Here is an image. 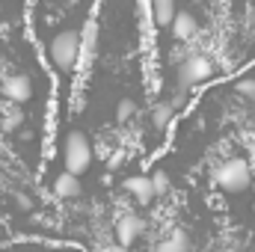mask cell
I'll list each match as a JSON object with an SVG mask.
<instances>
[{
  "label": "cell",
  "mask_w": 255,
  "mask_h": 252,
  "mask_svg": "<svg viewBox=\"0 0 255 252\" xmlns=\"http://www.w3.org/2000/svg\"><path fill=\"white\" fill-rule=\"evenodd\" d=\"M253 181V169L244 157H229L214 169V184L226 193H244Z\"/></svg>",
  "instance_id": "6da1fadb"
},
{
  "label": "cell",
  "mask_w": 255,
  "mask_h": 252,
  "mask_svg": "<svg viewBox=\"0 0 255 252\" xmlns=\"http://www.w3.org/2000/svg\"><path fill=\"white\" fill-rule=\"evenodd\" d=\"M63 160H65V169L74 172V175H83L92 166V142H89V136L83 130H71L65 136Z\"/></svg>",
  "instance_id": "7a4b0ae2"
},
{
  "label": "cell",
  "mask_w": 255,
  "mask_h": 252,
  "mask_svg": "<svg viewBox=\"0 0 255 252\" xmlns=\"http://www.w3.org/2000/svg\"><path fill=\"white\" fill-rule=\"evenodd\" d=\"M51 60L60 71H68L74 60H77V51H80V33L77 30H63L51 39Z\"/></svg>",
  "instance_id": "3957f363"
},
{
  "label": "cell",
  "mask_w": 255,
  "mask_h": 252,
  "mask_svg": "<svg viewBox=\"0 0 255 252\" xmlns=\"http://www.w3.org/2000/svg\"><path fill=\"white\" fill-rule=\"evenodd\" d=\"M211 74H214V63L205 54H190V57H184L178 63V83H181V89H193V86L205 83Z\"/></svg>",
  "instance_id": "277c9868"
},
{
  "label": "cell",
  "mask_w": 255,
  "mask_h": 252,
  "mask_svg": "<svg viewBox=\"0 0 255 252\" xmlns=\"http://www.w3.org/2000/svg\"><path fill=\"white\" fill-rule=\"evenodd\" d=\"M145 232V223L136 217V214H122L119 220H116V244L119 247H130V244H136V238Z\"/></svg>",
  "instance_id": "5b68a950"
},
{
  "label": "cell",
  "mask_w": 255,
  "mask_h": 252,
  "mask_svg": "<svg viewBox=\"0 0 255 252\" xmlns=\"http://www.w3.org/2000/svg\"><path fill=\"white\" fill-rule=\"evenodd\" d=\"M3 95H6L12 104L30 101V95H33L30 77H27V74H6V77H3Z\"/></svg>",
  "instance_id": "8992f818"
},
{
  "label": "cell",
  "mask_w": 255,
  "mask_h": 252,
  "mask_svg": "<svg viewBox=\"0 0 255 252\" xmlns=\"http://www.w3.org/2000/svg\"><path fill=\"white\" fill-rule=\"evenodd\" d=\"M169 27H172V36L178 42H190L193 36L199 33V24H196V18H193L190 12H175L172 21H169Z\"/></svg>",
  "instance_id": "52a82bcc"
},
{
  "label": "cell",
  "mask_w": 255,
  "mask_h": 252,
  "mask_svg": "<svg viewBox=\"0 0 255 252\" xmlns=\"http://www.w3.org/2000/svg\"><path fill=\"white\" fill-rule=\"evenodd\" d=\"M54 196L57 199H74V196H80V175H74V172H60L57 175V181H54Z\"/></svg>",
  "instance_id": "ba28073f"
},
{
  "label": "cell",
  "mask_w": 255,
  "mask_h": 252,
  "mask_svg": "<svg viewBox=\"0 0 255 252\" xmlns=\"http://www.w3.org/2000/svg\"><path fill=\"white\" fill-rule=\"evenodd\" d=\"M125 190L139 202V205H148L151 199H154V187H151V178H145V175H133V178H128L125 181Z\"/></svg>",
  "instance_id": "9c48e42d"
},
{
  "label": "cell",
  "mask_w": 255,
  "mask_h": 252,
  "mask_svg": "<svg viewBox=\"0 0 255 252\" xmlns=\"http://www.w3.org/2000/svg\"><path fill=\"white\" fill-rule=\"evenodd\" d=\"M157 250H163V252H187L190 250V238H187L184 229H172V232L157 244Z\"/></svg>",
  "instance_id": "30bf717a"
},
{
  "label": "cell",
  "mask_w": 255,
  "mask_h": 252,
  "mask_svg": "<svg viewBox=\"0 0 255 252\" xmlns=\"http://www.w3.org/2000/svg\"><path fill=\"white\" fill-rule=\"evenodd\" d=\"M172 116H175V107H172L169 101H157V104L151 107V125L157 127V130H166L169 122H172Z\"/></svg>",
  "instance_id": "8fae6325"
},
{
  "label": "cell",
  "mask_w": 255,
  "mask_h": 252,
  "mask_svg": "<svg viewBox=\"0 0 255 252\" xmlns=\"http://www.w3.org/2000/svg\"><path fill=\"white\" fill-rule=\"evenodd\" d=\"M151 15L157 27H169L172 15H175V0H151Z\"/></svg>",
  "instance_id": "7c38bea8"
},
{
  "label": "cell",
  "mask_w": 255,
  "mask_h": 252,
  "mask_svg": "<svg viewBox=\"0 0 255 252\" xmlns=\"http://www.w3.org/2000/svg\"><path fill=\"white\" fill-rule=\"evenodd\" d=\"M21 122H24V113H21L18 107H9L6 116H3V127H6V130H18Z\"/></svg>",
  "instance_id": "4fadbf2b"
},
{
  "label": "cell",
  "mask_w": 255,
  "mask_h": 252,
  "mask_svg": "<svg viewBox=\"0 0 255 252\" xmlns=\"http://www.w3.org/2000/svg\"><path fill=\"white\" fill-rule=\"evenodd\" d=\"M151 187H154V196H163V193H169V175H166L163 169H157V172L151 175Z\"/></svg>",
  "instance_id": "5bb4252c"
},
{
  "label": "cell",
  "mask_w": 255,
  "mask_h": 252,
  "mask_svg": "<svg viewBox=\"0 0 255 252\" xmlns=\"http://www.w3.org/2000/svg\"><path fill=\"white\" fill-rule=\"evenodd\" d=\"M130 116H133V101H119V110H116V119H119V122H128V119H130Z\"/></svg>",
  "instance_id": "9a60e30c"
},
{
  "label": "cell",
  "mask_w": 255,
  "mask_h": 252,
  "mask_svg": "<svg viewBox=\"0 0 255 252\" xmlns=\"http://www.w3.org/2000/svg\"><path fill=\"white\" fill-rule=\"evenodd\" d=\"M238 92H241V95H247V98H255V80H253V77L241 80V83H238Z\"/></svg>",
  "instance_id": "2e32d148"
},
{
  "label": "cell",
  "mask_w": 255,
  "mask_h": 252,
  "mask_svg": "<svg viewBox=\"0 0 255 252\" xmlns=\"http://www.w3.org/2000/svg\"><path fill=\"white\" fill-rule=\"evenodd\" d=\"M250 187H253V190H255V175H253V181H250Z\"/></svg>",
  "instance_id": "e0dca14e"
},
{
  "label": "cell",
  "mask_w": 255,
  "mask_h": 252,
  "mask_svg": "<svg viewBox=\"0 0 255 252\" xmlns=\"http://www.w3.org/2000/svg\"><path fill=\"white\" fill-rule=\"evenodd\" d=\"M0 238H3V229H0Z\"/></svg>",
  "instance_id": "ac0fdd59"
}]
</instances>
